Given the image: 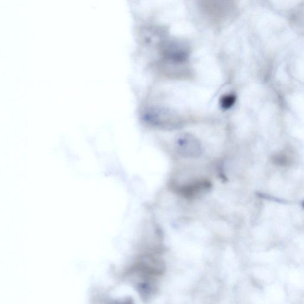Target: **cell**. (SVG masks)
I'll return each instance as SVG.
<instances>
[{
	"label": "cell",
	"instance_id": "3957f363",
	"mask_svg": "<svg viewBox=\"0 0 304 304\" xmlns=\"http://www.w3.org/2000/svg\"><path fill=\"white\" fill-rule=\"evenodd\" d=\"M161 54L164 61L173 65H183L187 61L189 56L187 48L176 43L164 44Z\"/></svg>",
	"mask_w": 304,
	"mask_h": 304
},
{
	"label": "cell",
	"instance_id": "277c9868",
	"mask_svg": "<svg viewBox=\"0 0 304 304\" xmlns=\"http://www.w3.org/2000/svg\"><path fill=\"white\" fill-rule=\"evenodd\" d=\"M236 101V97L233 95H225L221 97L220 104H221V107L224 110H228L230 108H231Z\"/></svg>",
	"mask_w": 304,
	"mask_h": 304
},
{
	"label": "cell",
	"instance_id": "6da1fadb",
	"mask_svg": "<svg viewBox=\"0 0 304 304\" xmlns=\"http://www.w3.org/2000/svg\"><path fill=\"white\" fill-rule=\"evenodd\" d=\"M143 120L149 126L164 130H173L184 127L186 119L171 108L151 106L143 113Z\"/></svg>",
	"mask_w": 304,
	"mask_h": 304
},
{
	"label": "cell",
	"instance_id": "7a4b0ae2",
	"mask_svg": "<svg viewBox=\"0 0 304 304\" xmlns=\"http://www.w3.org/2000/svg\"><path fill=\"white\" fill-rule=\"evenodd\" d=\"M174 146L178 154L185 158H200L204 152L200 140L189 132H183L178 135L175 140Z\"/></svg>",
	"mask_w": 304,
	"mask_h": 304
}]
</instances>
